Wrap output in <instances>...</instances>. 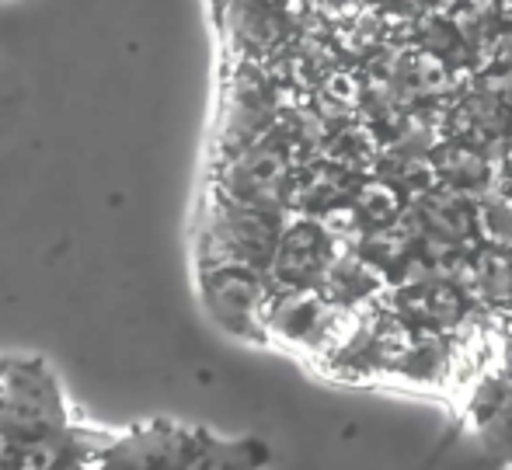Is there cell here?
I'll return each instance as SVG.
<instances>
[{
    "label": "cell",
    "mask_w": 512,
    "mask_h": 470,
    "mask_svg": "<svg viewBox=\"0 0 512 470\" xmlns=\"http://www.w3.org/2000/svg\"><path fill=\"white\" fill-rule=\"evenodd\" d=\"M67 422V401L46 359L0 356V443L46 436Z\"/></svg>",
    "instance_id": "cell-2"
},
{
    "label": "cell",
    "mask_w": 512,
    "mask_h": 470,
    "mask_svg": "<svg viewBox=\"0 0 512 470\" xmlns=\"http://www.w3.org/2000/svg\"><path fill=\"white\" fill-rule=\"evenodd\" d=\"M331 251H335V237L321 227L317 216H293L290 223L283 220L265 276L272 286H317Z\"/></svg>",
    "instance_id": "cell-5"
},
{
    "label": "cell",
    "mask_w": 512,
    "mask_h": 470,
    "mask_svg": "<svg viewBox=\"0 0 512 470\" xmlns=\"http://www.w3.org/2000/svg\"><path fill=\"white\" fill-rule=\"evenodd\" d=\"M474 230H481L495 248H512V195L488 188L485 199L474 206Z\"/></svg>",
    "instance_id": "cell-8"
},
{
    "label": "cell",
    "mask_w": 512,
    "mask_h": 470,
    "mask_svg": "<svg viewBox=\"0 0 512 470\" xmlns=\"http://www.w3.org/2000/svg\"><path fill=\"white\" fill-rule=\"evenodd\" d=\"M279 230H283V209L234 202L216 192V199L206 202L203 223L196 230V258L199 265H251L265 272Z\"/></svg>",
    "instance_id": "cell-1"
},
{
    "label": "cell",
    "mask_w": 512,
    "mask_h": 470,
    "mask_svg": "<svg viewBox=\"0 0 512 470\" xmlns=\"http://www.w3.org/2000/svg\"><path fill=\"white\" fill-rule=\"evenodd\" d=\"M352 206H356L363 227H387V223L398 220V213L405 209V192L391 182V178L377 175L366 178V182H356L352 188Z\"/></svg>",
    "instance_id": "cell-6"
},
{
    "label": "cell",
    "mask_w": 512,
    "mask_h": 470,
    "mask_svg": "<svg viewBox=\"0 0 512 470\" xmlns=\"http://www.w3.org/2000/svg\"><path fill=\"white\" fill-rule=\"evenodd\" d=\"M192 464L196 429H182L175 422H150L115 432L95 460V467L105 470H192Z\"/></svg>",
    "instance_id": "cell-4"
},
{
    "label": "cell",
    "mask_w": 512,
    "mask_h": 470,
    "mask_svg": "<svg viewBox=\"0 0 512 470\" xmlns=\"http://www.w3.org/2000/svg\"><path fill=\"white\" fill-rule=\"evenodd\" d=\"M272 282L251 265H199V300L209 321L244 342H265V303Z\"/></svg>",
    "instance_id": "cell-3"
},
{
    "label": "cell",
    "mask_w": 512,
    "mask_h": 470,
    "mask_svg": "<svg viewBox=\"0 0 512 470\" xmlns=\"http://www.w3.org/2000/svg\"><path fill=\"white\" fill-rule=\"evenodd\" d=\"M269 460V450L255 439H216L196 429V467H258Z\"/></svg>",
    "instance_id": "cell-7"
}]
</instances>
